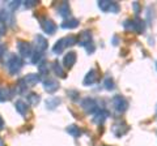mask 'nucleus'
Returning <instances> with one entry per match:
<instances>
[{"instance_id":"obj_1","label":"nucleus","mask_w":157,"mask_h":146,"mask_svg":"<svg viewBox=\"0 0 157 146\" xmlns=\"http://www.w3.org/2000/svg\"><path fill=\"white\" fill-rule=\"evenodd\" d=\"M6 67H7V71L9 72V75H17L24 67L22 57L16 55V53H12V55H9V57L6 61Z\"/></svg>"},{"instance_id":"obj_2","label":"nucleus","mask_w":157,"mask_h":146,"mask_svg":"<svg viewBox=\"0 0 157 146\" xmlns=\"http://www.w3.org/2000/svg\"><path fill=\"white\" fill-rule=\"evenodd\" d=\"M110 102H111V107L118 114H123L128 108V102H127V99L123 95H114Z\"/></svg>"},{"instance_id":"obj_3","label":"nucleus","mask_w":157,"mask_h":146,"mask_svg":"<svg viewBox=\"0 0 157 146\" xmlns=\"http://www.w3.org/2000/svg\"><path fill=\"white\" fill-rule=\"evenodd\" d=\"M124 27L128 29V30L135 31L137 34H141L145 30V21L141 20L139 17H135L134 20H127L124 22Z\"/></svg>"},{"instance_id":"obj_4","label":"nucleus","mask_w":157,"mask_h":146,"mask_svg":"<svg viewBox=\"0 0 157 146\" xmlns=\"http://www.w3.org/2000/svg\"><path fill=\"white\" fill-rule=\"evenodd\" d=\"M128 130H130V126L124 120H117L115 123L111 125V133L118 138L123 137L126 133H128Z\"/></svg>"},{"instance_id":"obj_5","label":"nucleus","mask_w":157,"mask_h":146,"mask_svg":"<svg viewBox=\"0 0 157 146\" xmlns=\"http://www.w3.org/2000/svg\"><path fill=\"white\" fill-rule=\"evenodd\" d=\"M17 50H18V53L20 56L24 57V59H30L32 55H33V47L29 42H25V41H18L17 42Z\"/></svg>"},{"instance_id":"obj_6","label":"nucleus","mask_w":157,"mask_h":146,"mask_svg":"<svg viewBox=\"0 0 157 146\" xmlns=\"http://www.w3.org/2000/svg\"><path fill=\"white\" fill-rule=\"evenodd\" d=\"M81 108L84 110V112L86 115H93L98 110V104L93 98L88 97V98H84L81 100Z\"/></svg>"},{"instance_id":"obj_7","label":"nucleus","mask_w":157,"mask_h":146,"mask_svg":"<svg viewBox=\"0 0 157 146\" xmlns=\"http://www.w3.org/2000/svg\"><path fill=\"white\" fill-rule=\"evenodd\" d=\"M98 8L102 12H111V13H118L119 12V5L115 2H109V0H100L98 2Z\"/></svg>"},{"instance_id":"obj_8","label":"nucleus","mask_w":157,"mask_h":146,"mask_svg":"<svg viewBox=\"0 0 157 146\" xmlns=\"http://www.w3.org/2000/svg\"><path fill=\"white\" fill-rule=\"evenodd\" d=\"M39 25H41L42 30L47 34H54L56 31V25L51 18H47V17L41 18V20H39Z\"/></svg>"},{"instance_id":"obj_9","label":"nucleus","mask_w":157,"mask_h":146,"mask_svg":"<svg viewBox=\"0 0 157 146\" xmlns=\"http://www.w3.org/2000/svg\"><path fill=\"white\" fill-rule=\"evenodd\" d=\"M21 81L24 82V85L26 87H33L37 84H39V82L42 81V78H41V76H39V73H29L25 77H22Z\"/></svg>"},{"instance_id":"obj_10","label":"nucleus","mask_w":157,"mask_h":146,"mask_svg":"<svg viewBox=\"0 0 157 146\" xmlns=\"http://www.w3.org/2000/svg\"><path fill=\"white\" fill-rule=\"evenodd\" d=\"M47 39L43 35H41V34H38V35L34 37V48H36V51L38 52H45L47 50Z\"/></svg>"},{"instance_id":"obj_11","label":"nucleus","mask_w":157,"mask_h":146,"mask_svg":"<svg viewBox=\"0 0 157 146\" xmlns=\"http://www.w3.org/2000/svg\"><path fill=\"white\" fill-rule=\"evenodd\" d=\"M43 89L48 94H54L59 89V82L54 78H46L43 80Z\"/></svg>"},{"instance_id":"obj_12","label":"nucleus","mask_w":157,"mask_h":146,"mask_svg":"<svg viewBox=\"0 0 157 146\" xmlns=\"http://www.w3.org/2000/svg\"><path fill=\"white\" fill-rule=\"evenodd\" d=\"M107 116H109V112H107V111L98 108L96 112L93 114L92 120H93V123H94V124L101 125V124H104V121L107 119Z\"/></svg>"},{"instance_id":"obj_13","label":"nucleus","mask_w":157,"mask_h":146,"mask_svg":"<svg viewBox=\"0 0 157 146\" xmlns=\"http://www.w3.org/2000/svg\"><path fill=\"white\" fill-rule=\"evenodd\" d=\"M76 60H77L76 52L70 51L68 53H66L64 57H63V65H64V68H68V69H71V68L75 65Z\"/></svg>"},{"instance_id":"obj_14","label":"nucleus","mask_w":157,"mask_h":146,"mask_svg":"<svg viewBox=\"0 0 157 146\" xmlns=\"http://www.w3.org/2000/svg\"><path fill=\"white\" fill-rule=\"evenodd\" d=\"M77 43L82 47H86L89 43H92V33L89 30H84L80 33V35L77 37Z\"/></svg>"},{"instance_id":"obj_15","label":"nucleus","mask_w":157,"mask_h":146,"mask_svg":"<svg viewBox=\"0 0 157 146\" xmlns=\"http://www.w3.org/2000/svg\"><path fill=\"white\" fill-rule=\"evenodd\" d=\"M56 11H58V13H59V16L63 17V18H66V20H67V17H70V14H71L70 4H68L67 2L59 3L58 7H56Z\"/></svg>"},{"instance_id":"obj_16","label":"nucleus","mask_w":157,"mask_h":146,"mask_svg":"<svg viewBox=\"0 0 157 146\" xmlns=\"http://www.w3.org/2000/svg\"><path fill=\"white\" fill-rule=\"evenodd\" d=\"M97 78H98L97 71H96V69H90V71L85 75L84 80H82V84H84L85 86H90V85H93V84H94V82L97 81Z\"/></svg>"},{"instance_id":"obj_17","label":"nucleus","mask_w":157,"mask_h":146,"mask_svg":"<svg viewBox=\"0 0 157 146\" xmlns=\"http://www.w3.org/2000/svg\"><path fill=\"white\" fill-rule=\"evenodd\" d=\"M14 108H16V111L21 116H26L28 112H29V106H28L26 102L22 100V99L16 100V103H14Z\"/></svg>"},{"instance_id":"obj_18","label":"nucleus","mask_w":157,"mask_h":146,"mask_svg":"<svg viewBox=\"0 0 157 146\" xmlns=\"http://www.w3.org/2000/svg\"><path fill=\"white\" fill-rule=\"evenodd\" d=\"M13 97V91L7 86H0V102H8Z\"/></svg>"},{"instance_id":"obj_19","label":"nucleus","mask_w":157,"mask_h":146,"mask_svg":"<svg viewBox=\"0 0 157 146\" xmlns=\"http://www.w3.org/2000/svg\"><path fill=\"white\" fill-rule=\"evenodd\" d=\"M51 67H52V71L55 72V75H56V76H59L60 78H66V77H67L64 68L62 67V64H60L59 61H54L52 64H51Z\"/></svg>"},{"instance_id":"obj_20","label":"nucleus","mask_w":157,"mask_h":146,"mask_svg":"<svg viewBox=\"0 0 157 146\" xmlns=\"http://www.w3.org/2000/svg\"><path fill=\"white\" fill-rule=\"evenodd\" d=\"M78 20H76V18H67V20H64L62 22V27L63 29H68V30H71V29H75L78 26Z\"/></svg>"},{"instance_id":"obj_21","label":"nucleus","mask_w":157,"mask_h":146,"mask_svg":"<svg viewBox=\"0 0 157 146\" xmlns=\"http://www.w3.org/2000/svg\"><path fill=\"white\" fill-rule=\"evenodd\" d=\"M39 102H41V97L37 93H29L26 97V103L30 106H38Z\"/></svg>"},{"instance_id":"obj_22","label":"nucleus","mask_w":157,"mask_h":146,"mask_svg":"<svg viewBox=\"0 0 157 146\" xmlns=\"http://www.w3.org/2000/svg\"><path fill=\"white\" fill-rule=\"evenodd\" d=\"M66 43H64V39L63 38H60L59 41H56V43L54 45V47H52V52L54 53H56V55H60V53L66 50Z\"/></svg>"},{"instance_id":"obj_23","label":"nucleus","mask_w":157,"mask_h":146,"mask_svg":"<svg viewBox=\"0 0 157 146\" xmlns=\"http://www.w3.org/2000/svg\"><path fill=\"white\" fill-rule=\"evenodd\" d=\"M38 71H39V76H48V73H50V67H48V63H46L45 60H43L41 64L38 65Z\"/></svg>"},{"instance_id":"obj_24","label":"nucleus","mask_w":157,"mask_h":146,"mask_svg":"<svg viewBox=\"0 0 157 146\" xmlns=\"http://www.w3.org/2000/svg\"><path fill=\"white\" fill-rule=\"evenodd\" d=\"M42 61H43V53L38 52V51H34L32 57H30V63L34 65H39Z\"/></svg>"},{"instance_id":"obj_25","label":"nucleus","mask_w":157,"mask_h":146,"mask_svg":"<svg viewBox=\"0 0 157 146\" xmlns=\"http://www.w3.org/2000/svg\"><path fill=\"white\" fill-rule=\"evenodd\" d=\"M67 132H68V134H71L72 137H75V138H77L78 136L81 134V130H80V128H78L77 125H68L67 126Z\"/></svg>"},{"instance_id":"obj_26","label":"nucleus","mask_w":157,"mask_h":146,"mask_svg":"<svg viewBox=\"0 0 157 146\" xmlns=\"http://www.w3.org/2000/svg\"><path fill=\"white\" fill-rule=\"evenodd\" d=\"M104 87L106 90H114L115 89V84H114V80L111 78V77L107 76L106 78L104 80Z\"/></svg>"},{"instance_id":"obj_27","label":"nucleus","mask_w":157,"mask_h":146,"mask_svg":"<svg viewBox=\"0 0 157 146\" xmlns=\"http://www.w3.org/2000/svg\"><path fill=\"white\" fill-rule=\"evenodd\" d=\"M58 104H60V99L59 98H50V99L46 100V107L50 110H54Z\"/></svg>"},{"instance_id":"obj_28","label":"nucleus","mask_w":157,"mask_h":146,"mask_svg":"<svg viewBox=\"0 0 157 146\" xmlns=\"http://www.w3.org/2000/svg\"><path fill=\"white\" fill-rule=\"evenodd\" d=\"M63 39H64L66 47H71V46H73V45H76L77 43V38L75 35H68V37H64Z\"/></svg>"},{"instance_id":"obj_29","label":"nucleus","mask_w":157,"mask_h":146,"mask_svg":"<svg viewBox=\"0 0 157 146\" xmlns=\"http://www.w3.org/2000/svg\"><path fill=\"white\" fill-rule=\"evenodd\" d=\"M8 18H9L8 13L4 11V9H0V25H7Z\"/></svg>"},{"instance_id":"obj_30","label":"nucleus","mask_w":157,"mask_h":146,"mask_svg":"<svg viewBox=\"0 0 157 146\" xmlns=\"http://www.w3.org/2000/svg\"><path fill=\"white\" fill-rule=\"evenodd\" d=\"M20 4H21V2H9V3L7 4V7H8L9 11L14 12V11H16V9L20 7Z\"/></svg>"},{"instance_id":"obj_31","label":"nucleus","mask_w":157,"mask_h":146,"mask_svg":"<svg viewBox=\"0 0 157 146\" xmlns=\"http://www.w3.org/2000/svg\"><path fill=\"white\" fill-rule=\"evenodd\" d=\"M36 5H37V2H36V0H28V2L24 3V7L28 8V9H30V8L36 7Z\"/></svg>"},{"instance_id":"obj_32","label":"nucleus","mask_w":157,"mask_h":146,"mask_svg":"<svg viewBox=\"0 0 157 146\" xmlns=\"http://www.w3.org/2000/svg\"><path fill=\"white\" fill-rule=\"evenodd\" d=\"M85 50H86V52L88 53H93V52H94L96 51V46H94V43H89V45H88L86 47H85Z\"/></svg>"},{"instance_id":"obj_33","label":"nucleus","mask_w":157,"mask_h":146,"mask_svg":"<svg viewBox=\"0 0 157 146\" xmlns=\"http://www.w3.org/2000/svg\"><path fill=\"white\" fill-rule=\"evenodd\" d=\"M6 50H7L6 46H0V60H2L4 57V55H6Z\"/></svg>"},{"instance_id":"obj_34","label":"nucleus","mask_w":157,"mask_h":146,"mask_svg":"<svg viewBox=\"0 0 157 146\" xmlns=\"http://www.w3.org/2000/svg\"><path fill=\"white\" fill-rule=\"evenodd\" d=\"M3 128H4V120L2 116H0V129H3Z\"/></svg>"},{"instance_id":"obj_35","label":"nucleus","mask_w":157,"mask_h":146,"mask_svg":"<svg viewBox=\"0 0 157 146\" xmlns=\"http://www.w3.org/2000/svg\"><path fill=\"white\" fill-rule=\"evenodd\" d=\"M134 8L136 9V12H139V5H137V3H134Z\"/></svg>"},{"instance_id":"obj_36","label":"nucleus","mask_w":157,"mask_h":146,"mask_svg":"<svg viewBox=\"0 0 157 146\" xmlns=\"http://www.w3.org/2000/svg\"><path fill=\"white\" fill-rule=\"evenodd\" d=\"M156 67H157V63H156Z\"/></svg>"}]
</instances>
